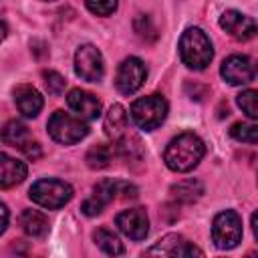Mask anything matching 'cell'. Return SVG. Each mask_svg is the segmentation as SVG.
Listing matches in <instances>:
<instances>
[{"instance_id": "cell-3", "label": "cell", "mask_w": 258, "mask_h": 258, "mask_svg": "<svg viewBox=\"0 0 258 258\" xmlns=\"http://www.w3.org/2000/svg\"><path fill=\"white\" fill-rule=\"evenodd\" d=\"M167 117V101L161 95H147L131 105V119L143 131L157 129Z\"/></svg>"}, {"instance_id": "cell-22", "label": "cell", "mask_w": 258, "mask_h": 258, "mask_svg": "<svg viewBox=\"0 0 258 258\" xmlns=\"http://www.w3.org/2000/svg\"><path fill=\"white\" fill-rule=\"evenodd\" d=\"M115 151L123 157V159H139L143 155V147L141 141L135 135H121L119 137V145H115Z\"/></svg>"}, {"instance_id": "cell-15", "label": "cell", "mask_w": 258, "mask_h": 258, "mask_svg": "<svg viewBox=\"0 0 258 258\" xmlns=\"http://www.w3.org/2000/svg\"><path fill=\"white\" fill-rule=\"evenodd\" d=\"M14 103L24 117H36L44 105L42 95L30 85H18L14 89Z\"/></svg>"}, {"instance_id": "cell-26", "label": "cell", "mask_w": 258, "mask_h": 258, "mask_svg": "<svg viewBox=\"0 0 258 258\" xmlns=\"http://www.w3.org/2000/svg\"><path fill=\"white\" fill-rule=\"evenodd\" d=\"M133 28H135V32H137L143 40H147V42H153V40L157 38V28H155V24L151 22V18L145 16V14H139V16L135 18Z\"/></svg>"}, {"instance_id": "cell-4", "label": "cell", "mask_w": 258, "mask_h": 258, "mask_svg": "<svg viewBox=\"0 0 258 258\" xmlns=\"http://www.w3.org/2000/svg\"><path fill=\"white\" fill-rule=\"evenodd\" d=\"M30 200L46 210H58L62 206H67L73 198V187L67 181L60 179H38L36 183H32L30 191H28Z\"/></svg>"}, {"instance_id": "cell-30", "label": "cell", "mask_w": 258, "mask_h": 258, "mask_svg": "<svg viewBox=\"0 0 258 258\" xmlns=\"http://www.w3.org/2000/svg\"><path fill=\"white\" fill-rule=\"evenodd\" d=\"M6 32H8V28H6V24H4L2 20H0V42H2L4 38H6Z\"/></svg>"}, {"instance_id": "cell-2", "label": "cell", "mask_w": 258, "mask_h": 258, "mask_svg": "<svg viewBox=\"0 0 258 258\" xmlns=\"http://www.w3.org/2000/svg\"><path fill=\"white\" fill-rule=\"evenodd\" d=\"M179 56L187 69L204 71L214 56L212 42L202 28H187L179 38Z\"/></svg>"}, {"instance_id": "cell-5", "label": "cell", "mask_w": 258, "mask_h": 258, "mask_svg": "<svg viewBox=\"0 0 258 258\" xmlns=\"http://www.w3.org/2000/svg\"><path fill=\"white\" fill-rule=\"evenodd\" d=\"M48 133L54 141L62 145H73L79 143L89 135V127L81 117H73L71 113L64 111H54L48 119Z\"/></svg>"}, {"instance_id": "cell-28", "label": "cell", "mask_w": 258, "mask_h": 258, "mask_svg": "<svg viewBox=\"0 0 258 258\" xmlns=\"http://www.w3.org/2000/svg\"><path fill=\"white\" fill-rule=\"evenodd\" d=\"M87 8L97 16H109L115 12L119 0H85Z\"/></svg>"}, {"instance_id": "cell-1", "label": "cell", "mask_w": 258, "mask_h": 258, "mask_svg": "<svg viewBox=\"0 0 258 258\" xmlns=\"http://www.w3.org/2000/svg\"><path fill=\"white\" fill-rule=\"evenodd\" d=\"M204 153H206V145L198 135L181 133L167 143L163 151V161L171 171L185 173L191 171L202 161Z\"/></svg>"}, {"instance_id": "cell-14", "label": "cell", "mask_w": 258, "mask_h": 258, "mask_svg": "<svg viewBox=\"0 0 258 258\" xmlns=\"http://www.w3.org/2000/svg\"><path fill=\"white\" fill-rule=\"evenodd\" d=\"M26 173L28 169L24 161L10 157L8 153H0V189H8L22 183Z\"/></svg>"}, {"instance_id": "cell-12", "label": "cell", "mask_w": 258, "mask_h": 258, "mask_svg": "<svg viewBox=\"0 0 258 258\" xmlns=\"http://www.w3.org/2000/svg\"><path fill=\"white\" fill-rule=\"evenodd\" d=\"M117 194H119V181H115V179H103V181H99L95 185L93 196L83 202V206H81L83 214L85 216H97V214H101L103 208L117 198Z\"/></svg>"}, {"instance_id": "cell-8", "label": "cell", "mask_w": 258, "mask_h": 258, "mask_svg": "<svg viewBox=\"0 0 258 258\" xmlns=\"http://www.w3.org/2000/svg\"><path fill=\"white\" fill-rule=\"evenodd\" d=\"M145 77H147V69H145L143 60L137 56H129L119 64L115 85H117L119 93L133 95L137 89H141V85L145 83Z\"/></svg>"}, {"instance_id": "cell-18", "label": "cell", "mask_w": 258, "mask_h": 258, "mask_svg": "<svg viewBox=\"0 0 258 258\" xmlns=\"http://www.w3.org/2000/svg\"><path fill=\"white\" fill-rule=\"evenodd\" d=\"M171 198L175 202H181V204H191V202H198L204 194V185L202 181L189 177V179H181L177 183L171 185Z\"/></svg>"}, {"instance_id": "cell-24", "label": "cell", "mask_w": 258, "mask_h": 258, "mask_svg": "<svg viewBox=\"0 0 258 258\" xmlns=\"http://www.w3.org/2000/svg\"><path fill=\"white\" fill-rule=\"evenodd\" d=\"M230 135L236 141L250 143V145H254L258 141V129H256V125H250V123H234L230 129Z\"/></svg>"}, {"instance_id": "cell-11", "label": "cell", "mask_w": 258, "mask_h": 258, "mask_svg": "<svg viewBox=\"0 0 258 258\" xmlns=\"http://www.w3.org/2000/svg\"><path fill=\"white\" fill-rule=\"evenodd\" d=\"M220 26L236 40H250L256 34V22L254 18L238 12V10H226L220 16Z\"/></svg>"}, {"instance_id": "cell-13", "label": "cell", "mask_w": 258, "mask_h": 258, "mask_svg": "<svg viewBox=\"0 0 258 258\" xmlns=\"http://www.w3.org/2000/svg\"><path fill=\"white\" fill-rule=\"evenodd\" d=\"M67 103L69 107L83 119H97L101 115V101L93 95L87 93L83 89H73L67 95Z\"/></svg>"}, {"instance_id": "cell-21", "label": "cell", "mask_w": 258, "mask_h": 258, "mask_svg": "<svg viewBox=\"0 0 258 258\" xmlns=\"http://www.w3.org/2000/svg\"><path fill=\"white\" fill-rule=\"evenodd\" d=\"M93 238H95L97 246H99L103 252H107V254L117 256V254H123V252H125V246H123V242L119 240V236L113 234V232L107 230V228H99Z\"/></svg>"}, {"instance_id": "cell-10", "label": "cell", "mask_w": 258, "mask_h": 258, "mask_svg": "<svg viewBox=\"0 0 258 258\" xmlns=\"http://www.w3.org/2000/svg\"><path fill=\"white\" fill-rule=\"evenodd\" d=\"M224 81L230 85H248L254 81V64L244 54H232L222 62L220 69Z\"/></svg>"}, {"instance_id": "cell-9", "label": "cell", "mask_w": 258, "mask_h": 258, "mask_svg": "<svg viewBox=\"0 0 258 258\" xmlns=\"http://www.w3.org/2000/svg\"><path fill=\"white\" fill-rule=\"evenodd\" d=\"M115 224L131 240H143L149 232V220H147V212L143 208L123 210L121 214H117Z\"/></svg>"}, {"instance_id": "cell-16", "label": "cell", "mask_w": 258, "mask_h": 258, "mask_svg": "<svg viewBox=\"0 0 258 258\" xmlns=\"http://www.w3.org/2000/svg\"><path fill=\"white\" fill-rule=\"evenodd\" d=\"M103 129H105V135L111 137V139H119L121 135H125L127 113H125L123 105L115 103V105L109 107V111L105 113V119H103Z\"/></svg>"}, {"instance_id": "cell-27", "label": "cell", "mask_w": 258, "mask_h": 258, "mask_svg": "<svg viewBox=\"0 0 258 258\" xmlns=\"http://www.w3.org/2000/svg\"><path fill=\"white\" fill-rule=\"evenodd\" d=\"M42 79H44V85H46V89H48L50 95H60V93L64 91L67 81H64V77L58 75L56 71H44V73H42Z\"/></svg>"}, {"instance_id": "cell-25", "label": "cell", "mask_w": 258, "mask_h": 258, "mask_svg": "<svg viewBox=\"0 0 258 258\" xmlns=\"http://www.w3.org/2000/svg\"><path fill=\"white\" fill-rule=\"evenodd\" d=\"M256 97L258 93L254 89H248V91H242L238 97H236V103L238 107L250 117V119H258V107H256Z\"/></svg>"}, {"instance_id": "cell-29", "label": "cell", "mask_w": 258, "mask_h": 258, "mask_svg": "<svg viewBox=\"0 0 258 258\" xmlns=\"http://www.w3.org/2000/svg\"><path fill=\"white\" fill-rule=\"evenodd\" d=\"M6 226H8V208L0 204V234L6 230Z\"/></svg>"}, {"instance_id": "cell-19", "label": "cell", "mask_w": 258, "mask_h": 258, "mask_svg": "<svg viewBox=\"0 0 258 258\" xmlns=\"http://www.w3.org/2000/svg\"><path fill=\"white\" fill-rule=\"evenodd\" d=\"M20 226L30 238H40L48 232V220L38 210H24L20 216Z\"/></svg>"}, {"instance_id": "cell-6", "label": "cell", "mask_w": 258, "mask_h": 258, "mask_svg": "<svg viewBox=\"0 0 258 258\" xmlns=\"http://www.w3.org/2000/svg\"><path fill=\"white\" fill-rule=\"evenodd\" d=\"M242 220L234 210H224L214 218L212 224V238L214 244L222 250L236 248L242 242Z\"/></svg>"}, {"instance_id": "cell-20", "label": "cell", "mask_w": 258, "mask_h": 258, "mask_svg": "<svg viewBox=\"0 0 258 258\" xmlns=\"http://www.w3.org/2000/svg\"><path fill=\"white\" fill-rule=\"evenodd\" d=\"M115 155H117V151H115L113 145L97 143V145H93V147L87 151L85 161H87V165H89L91 169H103V167L111 165V161H113Z\"/></svg>"}, {"instance_id": "cell-23", "label": "cell", "mask_w": 258, "mask_h": 258, "mask_svg": "<svg viewBox=\"0 0 258 258\" xmlns=\"http://www.w3.org/2000/svg\"><path fill=\"white\" fill-rule=\"evenodd\" d=\"M185 240L179 236V234H167V236H163L155 246H151L149 250H147V254H163V256H177V252H179V248H181V244H183Z\"/></svg>"}, {"instance_id": "cell-7", "label": "cell", "mask_w": 258, "mask_h": 258, "mask_svg": "<svg viewBox=\"0 0 258 258\" xmlns=\"http://www.w3.org/2000/svg\"><path fill=\"white\" fill-rule=\"evenodd\" d=\"M75 73L89 83H99L105 75V64L103 56L97 46L93 44H83L75 52Z\"/></svg>"}, {"instance_id": "cell-17", "label": "cell", "mask_w": 258, "mask_h": 258, "mask_svg": "<svg viewBox=\"0 0 258 258\" xmlns=\"http://www.w3.org/2000/svg\"><path fill=\"white\" fill-rule=\"evenodd\" d=\"M0 137H2V141L6 143V145H12V147H18L20 151L32 141V137H30V131H28V127L24 125V123H20V121H8L4 127H2V133H0Z\"/></svg>"}]
</instances>
